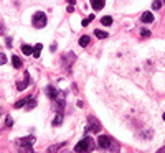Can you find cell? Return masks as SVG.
Instances as JSON below:
<instances>
[{
	"mask_svg": "<svg viewBox=\"0 0 165 153\" xmlns=\"http://www.w3.org/2000/svg\"><path fill=\"white\" fill-rule=\"evenodd\" d=\"M92 148H94V140H92L91 137H84V138L79 140L78 145L74 147V151H78V153H89V151H92Z\"/></svg>",
	"mask_w": 165,
	"mask_h": 153,
	"instance_id": "6da1fadb",
	"label": "cell"
},
{
	"mask_svg": "<svg viewBox=\"0 0 165 153\" xmlns=\"http://www.w3.org/2000/svg\"><path fill=\"white\" fill-rule=\"evenodd\" d=\"M142 36H150V31H149V30H142Z\"/></svg>",
	"mask_w": 165,
	"mask_h": 153,
	"instance_id": "603a6c76",
	"label": "cell"
},
{
	"mask_svg": "<svg viewBox=\"0 0 165 153\" xmlns=\"http://www.w3.org/2000/svg\"><path fill=\"white\" fill-rule=\"evenodd\" d=\"M94 35L98 36V38H101V40H104V38L109 36V33H106V31H102V30H94Z\"/></svg>",
	"mask_w": 165,
	"mask_h": 153,
	"instance_id": "5bb4252c",
	"label": "cell"
},
{
	"mask_svg": "<svg viewBox=\"0 0 165 153\" xmlns=\"http://www.w3.org/2000/svg\"><path fill=\"white\" fill-rule=\"evenodd\" d=\"M160 7H162V2H160V0H155V2L152 3V9H154V10H159Z\"/></svg>",
	"mask_w": 165,
	"mask_h": 153,
	"instance_id": "d6986e66",
	"label": "cell"
},
{
	"mask_svg": "<svg viewBox=\"0 0 165 153\" xmlns=\"http://www.w3.org/2000/svg\"><path fill=\"white\" fill-rule=\"evenodd\" d=\"M79 46H88V45H89V36H86V35H84V36H81V38H79Z\"/></svg>",
	"mask_w": 165,
	"mask_h": 153,
	"instance_id": "7c38bea8",
	"label": "cell"
},
{
	"mask_svg": "<svg viewBox=\"0 0 165 153\" xmlns=\"http://www.w3.org/2000/svg\"><path fill=\"white\" fill-rule=\"evenodd\" d=\"M92 20H94V15H89L88 18H84V20H83V26H88V25L92 22Z\"/></svg>",
	"mask_w": 165,
	"mask_h": 153,
	"instance_id": "ac0fdd59",
	"label": "cell"
},
{
	"mask_svg": "<svg viewBox=\"0 0 165 153\" xmlns=\"http://www.w3.org/2000/svg\"><path fill=\"white\" fill-rule=\"evenodd\" d=\"M7 127H12V125H13V120H12V117H7Z\"/></svg>",
	"mask_w": 165,
	"mask_h": 153,
	"instance_id": "7402d4cb",
	"label": "cell"
},
{
	"mask_svg": "<svg viewBox=\"0 0 165 153\" xmlns=\"http://www.w3.org/2000/svg\"><path fill=\"white\" fill-rule=\"evenodd\" d=\"M104 5H106V0H91V7H92L96 12H98V10H102Z\"/></svg>",
	"mask_w": 165,
	"mask_h": 153,
	"instance_id": "5b68a950",
	"label": "cell"
},
{
	"mask_svg": "<svg viewBox=\"0 0 165 153\" xmlns=\"http://www.w3.org/2000/svg\"><path fill=\"white\" fill-rule=\"evenodd\" d=\"M41 50H43V45H41V43L35 45V46H33V58H40V54H41Z\"/></svg>",
	"mask_w": 165,
	"mask_h": 153,
	"instance_id": "ba28073f",
	"label": "cell"
},
{
	"mask_svg": "<svg viewBox=\"0 0 165 153\" xmlns=\"http://www.w3.org/2000/svg\"><path fill=\"white\" fill-rule=\"evenodd\" d=\"M12 64H13V68H17V69H18V68H22V59H20L17 54H13V56H12Z\"/></svg>",
	"mask_w": 165,
	"mask_h": 153,
	"instance_id": "8fae6325",
	"label": "cell"
},
{
	"mask_svg": "<svg viewBox=\"0 0 165 153\" xmlns=\"http://www.w3.org/2000/svg\"><path fill=\"white\" fill-rule=\"evenodd\" d=\"M163 120H165V114H163Z\"/></svg>",
	"mask_w": 165,
	"mask_h": 153,
	"instance_id": "cb8c5ba5",
	"label": "cell"
},
{
	"mask_svg": "<svg viewBox=\"0 0 165 153\" xmlns=\"http://www.w3.org/2000/svg\"><path fill=\"white\" fill-rule=\"evenodd\" d=\"M58 94H59V92L56 91L53 86H48V87H46V96H48L50 99H56V96H58Z\"/></svg>",
	"mask_w": 165,
	"mask_h": 153,
	"instance_id": "52a82bcc",
	"label": "cell"
},
{
	"mask_svg": "<svg viewBox=\"0 0 165 153\" xmlns=\"http://www.w3.org/2000/svg\"><path fill=\"white\" fill-rule=\"evenodd\" d=\"M35 106H37L35 100H28V109H35Z\"/></svg>",
	"mask_w": 165,
	"mask_h": 153,
	"instance_id": "44dd1931",
	"label": "cell"
},
{
	"mask_svg": "<svg viewBox=\"0 0 165 153\" xmlns=\"http://www.w3.org/2000/svg\"><path fill=\"white\" fill-rule=\"evenodd\" d=\"M27 102H28V99H22V100H18V102H15V106H13V107H15V109H22Z\"/></svg>",
	"mask_w": 165,
	"mask_h": 153,
	"instance_id": "2e32d148",
	"label": "cell"
},
{
	"mask_svg": "<svg viewBox=\"0 0 165 153\" xmlns=\"http://www.w3.org/2000/svg\"><path fill=\"white\" fill-rule=\"evenodd\" d=\"M142 22L144 23H152L154 22V15H152L150 12H145V13L142 15Z\"/></svg>",
	"mask_w": 165,
	"mask_h": 153,
	"instance_id": "9c48e42d",
	"label": "cell"
},
{
	"mask_svg": "<svg viewBox=\"0 0 165 153\" xmlns=\"http://www.w3.org/2000/svg\"><path fill=\"white\" fill-rule=\"evenodd\" d=\"M98 145H99L101 148H109V147H111V138H109L107 135H99Z\"/></svg>",
	"mask_w": 165,
	"mask_h": 153,
	"instance_id": "3957f363",
	"label": "cell"
},
{
	"mask_svg": "<svg viewBox=\"0 0 165 153\" xmlns=\"http://www.w3.org/2000/svg\"><path fill=\"white\" fill-rule=\"evenodd\" d=\"M63 145H64V143H61V145H53V147H50V148H48V151H50V153H56V151L59 150V148L63 147Z\"/></svg>",
	"mask_w": 165,
	"mask_h": 153,
	"instance_id": "e0dca14e",
	"label": "cell"
},
{
	"mask_svg": "<svg viewBox=\"0 0 165 153\" xmlns=\"http://www.w3.org/2000/svg\"><path fill=\"white\" fill-rule=\"evenodd\" d=\"M17 143L22 145V147H31V145L35 143V137H25V138H18Z\"/></svg>",
	"mask_w": 165,
	"mask_h": 153,
	"instance_id": "277c9868",
	"label": "cell"
},
{
	"mask_svg": "<svg viewBox=\"0 0 165 153\" xmlns=\"http://www.w3.org/2000/svg\"><path fill=\"white\" fill-rule=\"evenodd\" d=\"M22 51H23V54H27V56L33 54V48L28 46V45H23V46H22Z\"/></svg>",
	"mask_w": 165,
	"mask_h": 153,
	"instance_id": "4fadbf2b",
	"label": "cell"
},
{
	"mask_svg": "<svg viewBox=\"0 0 165 153\" xmlns=\"http://www.w3.org/2000/svg\"><path fill=\"white\" fill-rule=\"evenodd\" d=\"M31 23H33L35 28L46 26V15L43 13V12H37V13L33 15V18H31Z\"/></svg>",
	"mask_w": 165,
	"mask_h": 153,
	"instance_id": "7a4b0ae2",
	"label": "cell"
},
{
	"mask_svg": "<svg viewBox=\"0 0 165 153\" xmlns=\"http://www.w3.org/2000/svg\"><path fill=\"white\" fill-rule=\"evenodd\" d=\"M101 23L104 26H109V25H112V18L111 17H102L101 18Z\"/></svg>",
	"mask_w": 165,
	"mask_h": 153,
	"instance_id": "9a60e30c",
	"label": "cell"
},
{
	"mask_svg": "<svg viewBox=\"0 0 165 153\" xmlns=\"http://www.w3.org/2000/svg\"><path fill=\"white\" fill-rule=\"evenodd\" d=\"M25 81H20V82H17V89L18 91H23V89H27V86L30 84V79H28V72H25Z\"/></svg>",
	"mask_w": 165,
	"mask_h": 153,
	"instance_id": "8992f818",
	"label": "cell"
},
{
	"mask_svg": "<svg viewBox=\"0 0 165 153\" xmlns=\"http://www.w3.org/2000/svg\"><path fill=\"white\" fill-rule=\"evenodd\" d=\"M61 123H63V114H61V112H58V114L55 115L53 125H55V127H59V125H61Z\"/></svg>",
	"mask_w": 165,
	"mask_h": 153,
	"instance_id": "30bf717a",
	"label": "cell"
},
{
	"mask_svg": "<svg viewBox=\"0 0 165 153\" xmlns=\"http://www.w3.org/2000/svg\"><path fill=\"white\" fill-rule=\"evenodd\" d=\"M7 63V56L3 53H0V64H5Z\"/></svg>",
	"mask_w": 165,
	"mask_h": 153,
	"instance_id": "ffe728a7",
	"label": "cell"
}]
</instances>
